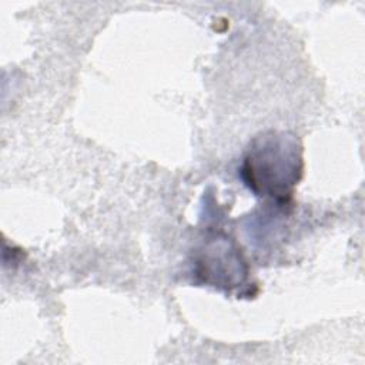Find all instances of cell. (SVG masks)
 <instances>
[{
    "label": "cell",
    "instance_id": "obj_1",
    "mask_svg": "<svg viewBox=\"0 0 365 365\" xmlns=\"http://www.w3.org/2000/svg\"><path fill=\"white\" fill-rule=\"evenodd\" d=\"M240 175L258 197L288 204L304 175V148L289 131L268 130L255 135L242 155Z\"/></svg>",
    "mask_w": 365,
    "mask_h": 365
},
{
    "label": "cell",
    "instance_id": "obj_2",
    "mask_svg": "<svg viewBox=\"0 0 365 365\" xmlns=\"http://www.w3.org/2000/svg\"><path fill=\"white\" fill-rule=\"evenodd\" d=\"M194 272L208 287L231 292L248 281L250 268L240 245L227 234H212L194 254Z\"/></svg>",
    "mask_w": 365,
    "mask_h": 365
}]
</instances>
